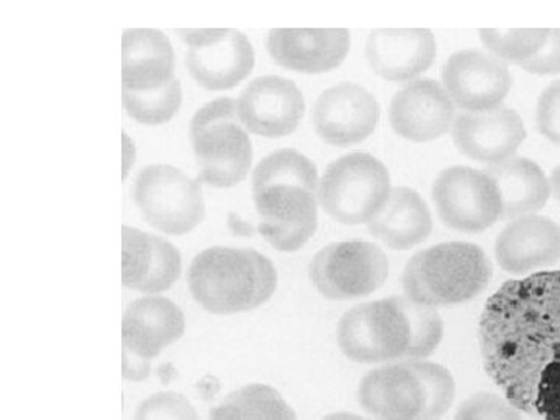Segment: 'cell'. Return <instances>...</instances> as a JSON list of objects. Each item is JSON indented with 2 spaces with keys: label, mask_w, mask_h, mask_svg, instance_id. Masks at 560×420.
Masks as SVG:
<instances>
[{
  "label": "cell",
  "mask_w": 560,
  "mask_h": 420,
  "mask_svg": "<svg viewBox=\"0 0 560 420\" xmlns=\"http://www.w3.org/2000/svg\"><path fill=\"white\" fill-rule=\"evenodd\" d=\"M210 420H298V416L278 389L254 383L220 401Z\"/></svg>",
  "instance_id": "484cf974"
},
{
  "label": "cell",
  "mask_w": 560,
  "mask_h": 420,
  "mask_svg": "<svg viewBox=\"0 0 560 420\" xmlns=\"http://www.w3.org/2000/svg\"><path fill=\"white\" fill-rule=\"evenodd\" d=\"M455 108L442 84L433 80H415L394 95L389 108L390 127L400 138L411 142H431L452 130Z\"/></svg>",
  "instance_id": "2e32d148"
},
{
  "label": "cell",
  "mask_w": 560,
  "mask_h": 420,
  "mask_svg": "<svg viewBox=\"0 0 560 420\" xmlns=\"http://www.w3.org/2000/svg\"><path fill=\"white\" fill-rule=\"evenodd\" d=\"M338 346L346 359L361 364L408 360L411 334L401 296L364 302L341 316Z\"/></svg>",
  "instance_id": "8992f818"
},
{
  "label": "cell",
  "mask_w": 560,
  "mask_h": 420,
  "mask_svg": "<svg viewBox=\"0 0 560 420\" xmlns=\"http://www.w3.org/2000/svg\"><path fill=\"white\" fill-rule=\"evenodd\" d=\"M186 66L191 79L208 91L234 90L256 66V51L245 33L232 31L219 43L189 49Z\"/></svg>",
  "instance_id": "603a6c76"
},
{
  "label": "cell",
  "mask_w": 560,
  "mask_h": 420,
  "mask_svg": "<svg viewBox=\"0 0 560 420\" xmlns=\"http://www.w3.org/2000/svg\"><path fill=\"white\" fill-rule=\"evenodd\" d=\"M267 49L280 68L318 75L346 60L350 33L346 28H275L268 35Z\"/></svg>",
  "instance_id": "e0dca14e"
},
{
  "label": "cell",
  "mask_w": 560,
  "mask_h": 420,
  "mask_svg": "<svg viewBox=\"0 0 560 420\" xmlns=\"http://www.w3.org/2000/svg\"><path fill=\"white\" fill-rule=\"evenodd\" d=\"M131 195L147 223L162 234L186 235L205 220L200 180L173 165L143 167L132 183Z\"/></svg>",
  "instance_id": "52a82bcc"
},
{
  "label": "cell",
  "mask_w": 560,
  "mask_h": 420,
  "mask_svg": "<svg viewBox=\"0 0 560 420\" xmlns=\"http://www.w3.org/2000/svg\"><path fill=\"white\" fill-rule=\"evenodd\" d=\"M323 420H371L366 418H361L359 415H353V412H331V415L326 416Z\"/></svg>",
  "instance_id": "ab89813d"
},
{
  "label": "cell",
  "mask_w": 560,
  "mask_h": 420,
  "mask_svg": "<svg viewBox=\"0 0 560 420\" xmlns=\"http://www.w3.org/2000/svg\"><path fill=\"white\" fill-rule=\"evenodd\" d=\"M423 389L422 420H440L451 410L456 397V383L452 372L440 363L411 360Z\"/></svg>",
  "instance_id": "f546056e"
},
{
  "label": "cell",
  "mask_w": 560,
  "mask_h": 420,
  "mask_svg": "<svg viewBox=\"0 0 560 420\" xmlns=\"http://www.w3.org/2000/svg\"><path fill=\"white\" fill-rule=\"evenodd\" d=\"M388 168L368 153H349L331 162L319 180L318 202L324 212L348 226L370 224L390 194Z\"/></svg>",
  "instance_id": "5b68a950"
},
{
  "label": "cell",
  "mask_w": 560,
  "mask_h": 420,
  "mask_svg": "<svg viewBox=\"0 0 560 420\" xmlns=\"http://www.w3.org/2000/svg\"><path fill=\"white\" fill-rule=\"evenodd\" d=\"M186 331V318L175 302L162 296L132 301L121 319L124 349L147 360L179 340Z\"/></svg>",
  "instance_id": "44dd1931"
},
{
  "label": "cell",
  "mask_w": 560,
  "mask_h": 420,
  "mask_svg": "<svg viewBox=\"0 0 560 420\" xmlns=\"http://www.w3.org/2000/svg\"><path fill=\"white\" fill-rule=\"evenodd\" d=\"M381 106L370 91L355 83H340L323 92L313 106V128L324 142L349 147L374 135Z\"/></svg>",
  "instance_id": "4fadbf2b"
},
{
  "label": "cell",
  "mask_w": 560,
  "mask_h": 420,
  "mask_svg": "<svg viewBox=\"0 0 560 420\" xmlns=\"http://www.w3.org/2000/svg\"><path fill=\"white\" fill-rule=\"evenodd\" d=\"M237 114L246 131L261 138H285L293 135L304 119V95L298 84L285 77H259L242 91Z\"/></svg>",
  "instance_id": "7c38bea8"
},
{
  "label": "cell",
  "mask_w": 560,
  "mask_h": 420,
  "mask_svg": "<svg viewBox=\"0 0 560 420\" xmlns=\"http://www.w3.org/2000/svg\"><path fill=\"white\" fill-rule=\"evenodd\" d=\"M433 201L445 226L459 232H482L503 215L499 187L488 172L447 168L433 184Z\"/></svg>",
  "instance_id": "30bf717a"
},
{
  "label": "cell",
  "mask_w": 560,
  "mask_h": 420,
  "mask_svg": "<svg viewBox=\"0 0 560 420\" xmlns=\"http://www.w3.org/2000/svg\"><path fill=\"white\" fill-rule=\"evenodd\" d=\"M368 228L388 248L407 250L430 237L433 220L429 206L418 191L396 187Z\"/></svg>",
  "instance_id": "cb8c5ba5"
},
{
  "label": "cell",
  "mask_w": 560,
  "mask_h": 420,
  "mask_svg": "<svg viewBox=\"0 0 560 420\" xmlns=\"http://www.w3.org/2000/svg\"><path fill=\"white\" fill-rule=\"evenodd\" d=\"M359 401L377 420H422L423 389L411 360L383 364L361 378Z\"/></svg>",
  "instance_id": "ac0fdd59"
},
{
  "label": "cell",
  "mask_w": 560,
  "mask_h": 420,
  "mask_svg": "<svg viewBox=\"0 0 560 420\" xmlns=\"http://www.w3.org/2000/svg\"><path fill=\"white\" fill-rule=\"evenodd\" d=\"M485 370L525 415L560 420V270L510 280L480 319Z\"/></svg>",
  "instance_id": "6da1fadb"
},
{
  "label": "cell",
  "mask_w": 560,
  "mask_h": 420,
  "mask_svg": "<svg viewBox=\"0 0 560 420\" xmlns=\"http://www.w3.org/2000/svg\"><path fill=\"white\" fill-rule=\"evenodd\" d=\"M318 168L298 150H276L265 156L253 172V186L275 183L301 184L318 194Z\"/></svg>",
  "instance_id": "83f0119b"
},
{
  "label": "cell",
  "mask_w": 560,
  "mask_h": 420,
  "mask_svg": "<svg viewBox=\"0 0 560 420\" xmlns=\"http://www.w3.org/2000/svg\"><path fill=\"white\" fill-rule=\"evenodd\" d=\"M490 178L499 187L501 219L515 220L534 215L547 205L551 195V184L536 162L526 158L511 160L488 168Z\"/></svg>",
  "instance_id": "d4e9b609"
},
{
  "label": "cell",
  "mask_w": 560,
  "mask_h": 420,
  "mask_svg": "<svg viewBox=\"0 0 560 420\" xmlns=\"http://www.w3.org/2000/svg\"><path fill=\"white\" fill-rule=\"evenodd\" d=\"M176 33L190 49H197L219 43L230 33V28H176Z\"/></svg>",
  "instance_id": "d590c367"
},
{
  "label": "cell",
  "mask_w": 560,
  "mask_h": 420,
  "mask_svg": "<svg viewBox=\"0 0 560 420\" xmlns=\"http://www.w3.org/2000/svg\"><path fill=\"white\" fill-rule=\"evenodd\" d=\"M453 142L464 156L492 165L511 160L526 139L522 117L500 106L485 113H460L452 128Z\"/></svg>",
  "instance_id": "9a60e30c"
},
{
  "label": "cell",
  "mask_w": 560,
  "mask_h": 420,
  "mask_svg": "<svg viewBox=\"0 0 560 420\" xmlns=\"http://www.w3.org/2000/svg\"><path fill=\"white\" fill-rule=\"evenodd\" d=\"M121 140H124V179L130 175V171L132 165H135L136 161V147L135 142H132L130 136L124 131V136H121Z\"/></svg>",
  "instance_id": "74e56055"
},
{
  "label": "cell",
  "mask_w": 560,
  "mask_h": 420,
  "mask_svg": "<svg viewBox=\"0 0 560 420\" xmlns=\"http://www.w3.org/2000/svg\"><path fill=\"white\" fill-rule=\"evenodd\" d=\"M444 90L464 113H485L503 106L512 88L508 62L489 51L459 50L442 70Z\"/></svg>",
  "instance_id": "8fae6325"
},
{
  "label": "cell",
  "mask_w": 560,
  "mask_h": 420,
  "mask_svg": "<svg viewBox=\"0 0 560 420\" xmlns=\"http://www.w3.org/2000/svg\"><path fill=\"white\" fill-rule=\"evenodd\" d=\"M151 372V360L136 355L130 350L124 349V361H121V374L127 381L142 382L149 377Z\"/></svg>",
  "instance_id": "8d00e7d4"
},
{
  "label": "cell",
  "mask_w": 560,
  "mask_h": 420,
  "mask_svg": "<svg viewBox=\"0 0 560 420\" xmlns=\"http://www.w3.org/2000/svg\"><path fill=\"white\" fill-rule=\"evenodd\" d=\"M550 28H481L480 38L493 57L521 66L539 51Z\"/></svg>",
  "instance_id": "f1b7e54d"
},
{
  "label": "cell",
  "mask_w": 560,
  "mask_h": 420,
  "mask_svg": "<svg viewBox=\"0 0 560 420\" xmlns=\"http://www.w3.org/2000/svg\"><path fill=\"white\" fill-rule=\"evenodd\" d=\"M388 275V257L381 246L363 241L330 243L311 264L313 285L331 301L370 296L382 289Z\"/></svg>",
  "instance_id": "ba28073f"
},
{
  "label": "cell",
  "mask_w": 560,
  "mask_h": 420,
  "mask_svg": "<svg viewBox=\"0 0 560 420\" xmlns=\"http://www.w3.org/2000/svg\"><path fill=\"white\" fill-rule=\"evenodd\" d=\"M490 279L492 265L480 246L451 242L415 254L401 283L408 300L436 308L480 296Z\"/></svg>",
  "instance_id": "3957f363"
},
{
  "label": "cell",
  "mask_w": 560,
  "mask_h": 420,
  "mask_svg": "<svg viewBox=\"0 0 560 420\" xmlns=\"http://www.w3.org/2000/svg\"><path fill=\"white\" fill-rule=\"evenodd\" d=\"M121 102L128 116L138 124L160 127L168 124L179 113L183 105V86L178 79L149 92L121 90Z\"/></svg>",
  "instance_id": "4316f807"
},
{
  "label": "cell",
  "mask_w": 560,
  "mask_h": 420,
  "mask_svg": "<svg viewBox=\"0 0 560 420\" xmlns=\"http://www.w3.org/2000/svg\"><path fill=\"white\" fill-rule=\"evenodd\" d=\"M550 184L552 195H555L556 200L560 202V165L552 171Z\"/></svg>",
  "instance_id": "60d3db41"
},
{
  "label": "cell",
  "mask_w": 560,
  "mask_h": 420,
  "mask_svg": "<svg viewBox=\"0 0 560 420\" xmlns=\"http://www.w3.org/2000/svg\"><path fill=\"white\" fill-rule=\"evenodd\" d=\"M183 271L175 245L160 235L121 228V283L139 293L158 296L171 290Z\"/></svg>",
  "instance_id": "5bb4252c"
},
{
  "label": "cell",
  "mask_w": 560,
  "mask_h": 420,
  "mask_svg": "<svg viewBox=\"0 0 560 420\" xmlns=\"http://www.w3.org/2000/svg\"><path fill=\"white\" fill-rule=\"evenodd\" d=\"M433 33L427 28H378L366 43V60L388 81H415L436 60Z\"/></svg>",
  "instance_id": "d6986e66"
},
{
  "label": "cell",
  "mask_w": 560,
  "mask_h": 420,
  "mask_svg": "<svg viewBox=\"0 0 560 420\" xmlns=\"http://www.w3.org/2000/svg\"><path fill=\"white\" fill-rule=\"evenodd\" d=\"M228 223H230L231 230L237 235L253 234V228H250L248 223H245V221L238 219L235 213H230V221H228Z\"/></svg>",
  "instance_id": "f35d334b"
},
{
  "label": "cell",
  "mask_w": 560,
  "mask_h": 420,
  "mask_svg": "<svg viewBox=\"0 0 560 420\" xmlns=\"http://www.w3.org/2000/svg\"><path fill=\"white\" fill-rule=\"evenodd\" d=\"M194 300L213 315L256 311L278 289L272 261L254 249L213 246L201 250L189 268Z\"/></svg>",
  "instance_id": "7a4b0ae2"
},
{
  "label": "cell",
  "mask_w": 560,
  "mask_h": 420,
  "mask_svg": "<svg viewBox=\"0 0 560 420\" xmlns=\"http://www.w3.org/2000/svg\"><path fill=\"white\" fill-rule=\"evenodd\" d=\"M135 420H200L194 405L183 394L156 393L139 405Z\"/></svg>",
  "instance_id": "d6a6232c"
},
{
  "label": "cell",
  "mask_w": 560,
  "mask_h": 420,
  "mask_svg": "<svg viewBox=\"0 0 560 420\" xmlns=\"http://www.w3.org/2000/svg\"><path fill=\"white\" fill-rule=\"evenodd\" d=\"M404 311L410 323L411 345L408 360H425L440 348L444 337V323L436 308L418 304L401 296Z\"/></svg>",
  "instance_id": "4dcf8cb0"
},
{
  "label": "cell",
  "mask_w": 560,
  "mask_h": 420,
  "mask_svg": "<svg viewBox=\"0 0 560 420\" xmlns=\"http://www.w3.org/2000/svg\"><path fill=\"white\" fill-rule=\"evenodd\" d=\"M198 180L231 189L246 178L253 164V143L237 114V101L220 97L194 114L189 127Z\"/></svg>",
  "instance_id": "277c9868"
},
{
  "label": "cell",
  "mask_w": 560,
  "mask_h": 420,
  "mask_svg": "<svg viewBox=\"0 0 560 420\" xmlns=\"http://www.w3.org/2000/svg\"><path fill=\"white\" fill-rule=\"evenodd\" d=\"M455 420H523V412L506 397L482 390L460 401Z\"/></svg>",
  "instance_id": "1f68e13d"
},
{
  "label": "cell",
  "mask_w": 560,
  "mask_h": 420,
  "mask_svg": "<svg viewBox=\"0 0 560 420\" xmlns=\"http://www.w3.org/2000/svg\"><path fill=\"white\" fill-rule=\"evenodd\" d=\"M175 79V50L165 33L130 28L121 36V90H160Z\"/></svg>",
  "instance_id": "7402d4cb"
},
{
  "label": "cell",
  "mask_w": 560,
  "mask_h": 420,
  "mask_svg": "<svg viewBox=\"0 0 560 420\" xmlns=\"http://www.w3.org/2000/svg\"><path fill=\"white\" fill-rule=\"evenodd\" d=\"M537 127L545 139L560 147V81L541 92L537 103Z\"/></svg>",
  "instance_id": "836d02e7"
},
{
  "label": "cell",
  "mask_w": 560,
  "mask_h": 420,
  "mask_svg": "<svg viewBox=\"0 0 560 420\" xmlns=\"http://www.w3.org/2000/svg\"><path fill=\"white\" fill-rule=\"evenodd\" d=\"M521 68L534 75H558L560 73V28H550L544 46L528 61L523 62Z\"/></svg>",
  "instance_id": "e575fe53"
},
{
  "label": "cell",
  "mask_w": 560,
  "mask_h": 420,
  "mask_svg": "<svg viewBox=\"0 0 560 420\" xmlns=\"http://www.w3.org/2000/svg\"><path fill=\"white\" fill-rule=\"evenodd\" d=\"M259 234L280 253L300 250L318 228V194L301 184L253 186Z\"/></svg>",
  "instance_id": "9c48e42d"
},
{
  "label": "cell",
  "mask_w": 560,
  "mask_h": 420,
  "mask_svg": "<svg viewBox=\"0 0 560 420\" xmlns=\"http://www.w3.org/2000/svg\"><path fill=\"white\" fill-rule=\"evenodd\" d=\"M495 257L511 275L552 267L560 260V226L537 213L512 220L497 238Z\"/></svg>",
  "instance_id": "ffe728a7"
}]
</instances>
